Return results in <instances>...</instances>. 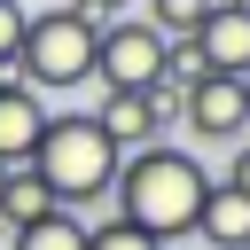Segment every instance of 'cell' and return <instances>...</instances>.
<instances>
[{
    "label": "cell",
    "instance_id": "cell-1",
    "mask_svg": "<svg viewBox=\"0 0 250 250\" xmlns=\"http://www.w3.org/2000/svg\"><path fill=\"white\" fill-rule=\"evenodd\" d=\"M203 188H211V172H203L188 148L148 141V148H125V156H117V172H109V203H117V211H109V219H125V227L172 242V234L195 227Z\"/></svg>",
    "mask_w": 250,
    "mask_h": 250
},
{
    "label": "cell",
    "instance_id": "cell-2",
    "mask_svg": "<svg viewBox=\"0 0 250 250\" xmlns=\"http://www.w3.org/2000/svg\"><path fill=\"white\" fill-rule=\"evenodd\" d=\"M117 141L94 125V117H78V109H47V125H39V148H31V172L47 180V195L62 203V211H86V203H102L109 195V172H117Z\"/></svg>",
    "mask_w": 250,
    "mask_h": 250
},
{
    "label": "cell",
    "instance_id": "cell-3",
    "mask_svg": "<svg viewBox=\"0 0 250 250\" xmlns=\"http://www.w3.org/2000/svg\"><path fill=\"white\" fill-rule=\"evenodd\" d=\"M16 78L31 94H70L94 78V31L70 16V8H47L23 23V47H16Z\"/></svg>",
    "mask_w": 250,
    "mask_h": 250
},
{
    "label": "cell",
    "instance_id": "cell-4",
    "mask_svg": "<svg viewBox=\"0 0 250 250\" xmlns=\"http://www.w3.org/2000/svg\"><path fill=\"white\" fill-rule=\"evenodd\" d=\"M164 70V31L148 16H117L109 31H94V78L102 86H148Z\"/></svg>",
    "mask_w": 250,
    "mask_h": 250
},
{
    "label": "cell",
    "instance_id": "cell-5",
    "mask_svg": "<svg viewBox=\"0 0 250 250\" xmlns=\"http://www.w3.org/2000/svg\"><path fill=\"white\" fill-rule=\"evenodd\" d=\"M180 125H188L195 141H242V133H250V94H242V78L203 70L195 86H180Z\"/></svg>",
    "mask_w": 250,
    "mask_h": 250
},
{
    "label": "cell",
    "instance_id": "cell-6",
    "mask_svg": "<svg viewBox=\"0 0 250 250\" xmlns=\"http://www.w3.org/2000/svg\"><path fill=\"white\" fill-rule=\"evenodd\" d=\"M188 39H195L203 70L242 78V70H250V0H211V8H203V23H195Z\"/></svg>",
    "mask_w": 250,
    "mask_h": 250
},
{
    "label": "cell",
    "instance_id": "cell-7",
    "mask_svg": "<svg viewBox=\"0 0 250 250\" xmlns=\"http://www.w3.org/2000/svg\"><path fill=\"white\" fill-rule=\"evenodd\" d=\"M188 234H203L211 250H250V195L227 188V180H211L203 203H195V227H188Z\"/></svg>",
    "mask_w": 250,
    "mask_h": 250
},
{
    "label": "cell",
    "instance_id": "cell-8",
    "mask_svg": "<svg viewBox=\"0 0 250 250\" xmlns=\"http://www.w3.org/2000/svg\"><path fill=\"white\" fill-rule=\"evenodd\" d=\"M39 125H47V102L23 78H0V164H31Z\"/></svg>",
    "mask_w": 250,
    "mask_h": 250
},
{
    "label": "cell",
    "instance_id": "cell-9",
    "mask_svg": "<svg viewBox=\"0 0 250 250\" xmlns=\"http://www.w3.org/2000/svg\"><path fill=\"white\" fill-rule=\"evenodd\" d=\"M94 125H102L117 148H148V141H156V117H148V94H141V86H102Z\"/></svg>",
    "mask_w": 250,
    "mask_h": 250
},
{
    "label": "cell",
    "instance_id": "cell-10",
    "mask_svg": "<svg viewBox=\"0 0 250 250\" xmlns=\"http://www.w3.org/2000/svg\"><path fill=\"white\" fill-rule=\"evenodd\" d=\"M8 250H86V219L55 203V211H39L31 227H16V234H8Z\"/></svg>",
    "mask_w": 250,
    "mask_h": 250
},
{
    "label": "cell",
    "instance_id": "cell-11",
    "mask_svg": "<svg viewBox=\"0 0 250 250\" xmlns=\"http://www.w3.org/2000/svg\"><path fill=\"white\" fill-rule=\"evenodd\" d=\"M203 8H211V0H141L133 16H148V23L164 31V39H188V31L203 23Z\"/></svg>",
    "mask_w": 250,
    "mask_h": 250
},
{
    "label": "cell",
    "instance_id": "cell-12",
    "mask_svg": "<svg viewBox=\"0 0 250 250\" xmlns=\"http://www.w3.org/2000/svg\"><path fill=\"white\" fill-rule=\"evenodd\" d=\"M86 250H164V242L141 234V227H125V219H102V227H86Z\"/></svg>",
    "mask_w": 250,
    "mask_h": 250
},
{
    "label": "cell",
    "instance_id": "cell-13",
    "mask_svg": "<svg viewBox=\"0 0 250 250\" xmlns=\"http://www.w3.org/2000/svg\"><path fill=\"white\" fill-rule=\"evenodd\" d=\"M23 23H31V8H23V0H0V78H16V47H23Z\"/></svg>",
    "mask_w": 250,
    "mask_h": 250
},
{
    "label": "cell",
    "instance_id": "cell-14",
    "mask_svg": "<svg viewBox=\"0 0 250 250\" xmlns=\"http://www.w3.org/2000/svg\"><path fill=\"white\" fill-rule=\"evenodd\" d=\"M156 78H172V86H195L203 78V55H195V39H164V70Z\"/></svg>",
    "mask_w": 250,
    "mask_h": 250
},
{
    "label": "cell",
    "instance_id": "cell-15",
    "mask_svg": "<svg viewBox=\"0 0 250 250\" xmlns=\"http://www.w3.org/2000/svg\"><path fill=\"white\" fill-rule=\"evenodd\" d=\"M70 16H78L86 31H109L117 16H133V0H70Z\"/></svg>",
    "mask_w": 250,
    "mask_h": 250
},
{
    "label": "cell",
    "instance_id": "cell-16",
    "mask_svg": "<svg viewBox=\"0 0 250 250\" xmlns=\"http://www.w3.org/2000/svg\"><path fill=\"white\" fill-rule=\"evenodd\" d=\"M227 188H242V195H250V133L234 141V164H227Z\"/></svg>",
    "mask_w": 250,
    "mask_h": 250
},
{
    "label": "cell",
    "instance_id": "cell-17",
    "mask_svg": "<svg viewBox=\"0 0 250 250\" xmlns=\"http://www.w3.org/2000/svg\"><path fill=\"white\" fill-rule=\"evenodd\" d=\"M242 94H250V70H242Z\"/></svg>",
    "mask_w": 250,
    "mask_h": 250
}]
</instances>
